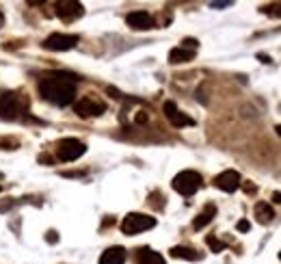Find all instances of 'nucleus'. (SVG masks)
I'll list each match as a JSON object with an SVG mask.
<instances>
[{"instance_id":"1","label":"nucleus","mask_w":281,"mask_h":264,"mask_svg":"<svg viewBox=\"0 0 281 264\" xmlns=\"http://www.w3.org/2000/svg\"><path fill=\"white\" fill-rule=\"evenodd\" d=\"M76 76L72 74H65V72H52L48 76H43L39 80V93L43 100H48L57 107H67V104L74 102V95H76Z\"/></svg>"},{"instance_id":"2","label":"nucleus","mask_w":281,"mask_h":264,"mask_svg":"<svg viewBox=\"0 0 281 264\" xmlns=\"http://www.w3.org/2000/svg\"><path fill=\"white\" fill-rule=\"evenodd\" d=\"M26 111H28V97L20 95V93H5L0 97V117L18 119Z\"/></svg>"},{"instance_id":"3","label":"nucleus","mask_w":281,"mask_h":264,"mask_svg":"<svg viewBox=\"0 0 281 264\" xmlns=\"http://www.w3.org/2000/svg\"><path fill=\"white\" fill-rule=\"evenodd\" d=\"M199 186H201V176L197 171H191V169L180 171L178 176L173 178V188H176L180 195H184V197L195 195L197 191H199Z\"/></svg>"},{"instance_id":"4","label":"nucleus","mask_w":281,"mask_h":264,"mask_svg":"<svg viewBox=\"0 0 281 264\" xmlns=\"http://www.w3.org/2000/svg\"><path fill=\"white\" fill-rule=\"evenodd\" d=\"M156 225V219L149 215H141V213H130L124 221H121V232L128 234V236H134V234H141L145 230H151Z\"/></svg>"},{"instance_id":"5","label":"nucleus","mask_w":281,"mask_h":264,"mask_svg":"<svg viewBox=\"0 0 281 264\" xmlns=\"http://www.w3.org/2000/svg\"><path fill=\"white\" fill-rule=\"evenodd\" d=\"M85 152H87V145L82 141H78V139H61L59 145H57V156L63 163L78 161Z\"/></svg>"},{"instance_id":"6","label":"nucleus","mask_w":281,"mask_h":264,"mask_svg":"<svg viewBox=\"0 0 281 264\" xmlns=\"http://www.w3.org/2000/svg\"><path fill=\"white\" fill-rule=\"evenodd\" d=\"M78 43V35H65V33H52L50 37H45L43 48L52 52H65L72 50Z\"/></svg>"},{"instance_id":"7","label":"nucleus","mask_w":281,"mask_h":264,"mask_svg":"<svg viewBox=\"0 0 281 264\" xmlns=\"http://www.w3.org/2000/svg\"><path fill=\"white\" fill-rule=\"evenodd\" d=\"M82 13H85V7L80 3H76V0H61V3H57V16L63 22L78 20V18H82Z\"/></svg>"},{"instance_id":"8","label":"nucleus","mask_w":281,"mask_h":264,"mask_svg":"<svg viewBox=\"0 0 281 264\" xmlns=\"http://www.w3.org/2000/svg\"><path fill=\"white\" fill-rule=\"evenodd\" d=\"M74 111L78 113L80 117H100L102 113L106 111V107L102 102H95V100H91V97H82V100H78L76 102V107H74Z\"/></svg>"},{"instance_id":"9","label":"nucleus","mask_w":281,"mask_h":264,"mask_svg":"<svg viewBox=\"0 0 281 264\" xmlns=\"http://www.w3.org/2000/svg\"><path fill=\"white\" fill-rule=\"evenodd\" d=\"M214 184L221 188V191H225V193H234L242 184L240 182V173L234 171V169H227V171L218 173V176L214 178Z\"/></svg>"},{"instance_id":"10","label":"nucleus","mask_w":281,"mask_h":264,"mask_svg":"<svg viewBox=\"0 0 281 264\" xmlns=\"http://www.w3.org/2000/svg\"><path fill=\"white\" fill-rule=\"evenodd\" d=\"M162 111H164V115H166V119L176 126V128H184V126H193L195 122L188 115H184L178 107H176V102H164V107H162Z\"/></svg>"},{"instance_id":"11","label":"nucleus","mask_w":281,"mask_h":264,"mask_svg":"<svg viewBox=\"0 0 281 264\" xmlns=\"http://www.w3.org/2000/svg\"><path fill=\"white\" fill-rule=\"evenodd\" d=\"M128 26L134 28V31H149V28H154V18L149 16L147 11H132L128 13Z\"/></svg>"},{"instance_id":"12","label":"nucleus","mask_w":281,"mask_h":264,"mask_svg":"<svg viewBox=\"0 0 281 264\" xmlns=\"http://www.w3.org/2000/svg\"><path fill=\"white\" fill-rule=\"evenodd\" d=\"M124 262H126V249L124 247H108L100 258V264H124Z\"/></svg>"},{"instance_id":"13","label":"nucleus","mask_w":281,"mask_h":264,"mask_svg":"<svg viewBox=\"0 0 281 264\" xmlns=\"http://www.w3.org/2000/svg\"><path fill=\"white\" fill-rule=\"evenodd\" d=\"M136 262L139 264H164V258L158 251L149 247H143L139 249V253H136Z\"/></svg>"},{"instance_id":"14","label":"nucleus","mask_w":281,"mask_h":264,"mask_svg":"<svg viewBox=\"0 0 281 264\" xmlns=\"http://www.w3.org/2000/svg\"><path fill=\"white\" fill-rule=\"evenodd\" d=\"M214 217H216V206H214V203H208V206L199 213V217H197L195 221H193V228H195V230H203Z\"/></svg>"},{"instance_id":"15","label":"nucleus","mask_w":281,"mask_h":264,"mask_svg":"<svg viewBox=\"0 0 281 264\" xmlns=\"http://www.w3.org/2000/svg\"><path fill=\"white\" fill-rule=\"evenodd\" d=\"M195 59V52L193 50H186V48H173L169 52V63L173 65H180V63H188V61H193Z\"/></svg>"},{"instance_id":"16","label":"nucleus","mask_w":281,"mask_h":264,"mask_svg":"<svg viewBox=\"0 0 281 264\" xmlns=\"http://www.w3.org/2000/svg\"><path fill=\"white\" fill-rule=\"evenodd\" d=\"M171 255L173 258H180V260H191V262L201 260V253L197 251V249H193V247H173Z\"/></svg>"},{"instance_id":"17","label":"nucleus","mask_w":281,"mask_h":264,"mask_svg":"<svg viewBox=\"0 0 281 264\" xmlns=\"http://www.w3.org/2000/svg\"><path fill=\"white\" fill-rule=\"evenodd\" d=\"M255 217H257V221H260L262 225H268L272 221V217H275V213H272V208L268 206L266 201H257L255 203Z\"/></svg>"},{"instance_id":"18","label":"nucleus","mask_w":281,"mask_h":264,"mask_svg":"<svg viewBox=\"0 0 281 264\" xmlns=\"http://www.w3.org/2000/svg\"><path fill=\"white\" fill-rule=\"evenodd\" d=\"M206 243H208V247H210L214 253H221L223 249H225V243H221V240H216L214 236H208V238H206Z\"/></svg>"},{"instance_id":"19","label":"nucleus","mask_w":281,"mask_h":264,"mask_svg":"<svg viewBox=\"0 0 281 264\" xmlns=\"http://www.w3.org/2000/svg\"><path fill=\"white\" fill-rule=\"evenodd\" d=\"M262 11H264V13H268V16H277V18H281V3L270 5V7H264Z\"/></svg>"},{"instance_id":"20","label":"nucleus","mask_w":281,"mask_h":264,"mask_svg":"<svg viewBox=\"0 0 281 264\" xmlns=\"http://www.w3.org/2000/svg\"><path fill=\"white\" fill-rule=\"evenodd\" d=\"M197 46H199V41H197V39H193V37H186V39L182 41V48H186V50L191 48L193 52H195V48H197Z\"/></svg>"},{"instance_id":"21","label":"nucleus","mask_w":281,"mask_h":264,"mask_svg":"<svg viewBox=\"0 0 281 264\" xmlns=\"http://www.w3.org/2000/svg\"><path fill=\"white\" fill-rule=\"evenodd\" d=\"M210 7L212 9H225V7H232V0H218V3H210Z\"/></svg>"},{"instance_id":"22","label":"nucleus","mask_w":281,"mask_h":264,"mask_svg":"<svg viewBox=\"0 0 281 264\" xmlns=\"http://www.w3.org/2000/svg\"><path fill=\"white\" fill-rule=\"evenodd\" d=\"M236 228H238L240 232H249V228H251V225H249V221H245V219H242V221H238Z\"/></svg>"},{"instance_id":"23","label":"nucleus","mask_w":281,"mask_h":264,"mask_svg":"<svg viewBox=\"0 0 281 264\" xmlns=\"http://www.w3.org/2000/svg\"><path fill=\"white\" fill-rule=\"evenodd\" d=\"M65 178H78V176H85V171H67V173H63Z\"/></svg>"},{"instance_id":"24","label":"nucleus","mask_w":281,"mask_h":264,"mask_svg":"<svg viewBox=\"0 0 281 264\" xmlns=\"http://www.w3.org/2000/svg\"><path fill=\"white\" fill-rule=\"evenodd\" d=\"M45 238H48V243H57V240H59L57 238V232H52V230L48 232V236H45Z\"/></svg>"},{"instance_id":"25","label":"nucleus","mask_w":281,"mask_h":264,"mask_svg":"<svg viewBox=\"0 0 281 264\" xmlns=\"http://www.w3.org/2000/svg\"><path fill=\"white\" fill-rule=\"evenodd\" d=\"M147 122V115L145 113H141V115H136V124H145Z\"/></svg>"},{"instance_id":"26","label":"nucleus","mask_w":281,"mask_h":264,"mask_svg":"<svg viewBox=\"0 0 281 264\" xmlns=\"http://www.w3.org/2000/svg\"><path fill=\"white\" fill-rule=\"evenodd\" d=\"M272 201H275V203H281V191H275V193H272Z\"/></svg>"},{"instance_id":"27","label":"nucleus","mask_w":281,"mask_h":264,"mask_svg":"<svg viewBox=\"0 0 281 264\" xmlns=\"http://www.w3.org/2000/svg\"><path fill=\"white\" fill-rule=\"evenodd\" d=\"M108 93H110L113 97H121V93L117 91V89H113V87H108Z\"/></svg>"},{"instance_id":"28","label":"nucleus","mask_w":281,"mask_h":264,"mask_svg":"<svg viewBox=\"0 0 281 264\" xmlns=\"http://www.w3.org/2000/svg\"><path fill=\"white\" fill-rule=\"evenodd\" d=\"M257 59H260L262 63H270V57H266V55H257Z\"/></svg>"},{"instance_id":"29","label":"nucleus","mask_w":281,"mask_h":264,"mask_svg":"<svg viewBox=\"0 0 281 264\" xmlns=\"http://www.w3.org/2000/svg\"><path fill=\"white\" fill-rule=\"evenodd\" d=\"M245 191H247V193H253L255 186H253V184H245Z\"/></svg>"},{"instance_id":"30","label":"nucleus","mask_w":281,"mask_h":264,"mask_svg":"<svg viewBox=\"0 0 281 264\" xmlns=\"http://www.w3.org/2000/svg\"><path fill=\"white\" fill-rule=\"evenodd\" d=\"M3 24H5V16H3V11H0V28H3Z\"/></svg>"},{"instance_id":"31","label":"nucleus","mask_w":281,"mask_h":264,"mask_svg":"<svg viewBox=\"0 0 281 264\" xmlns=\"http://www.w3.org/2000/svg\"><path fill=\"white\" fill-rule=\"evenodd\" d=\"M275 130H277V134H279V137H281V126H275Z\"/></svg>"},{"instance_id":"32","label":"nucleus","mask_w":281,"mask_h":264,"mask_svg":"<svg viewBox=\"0 0 281 264\" xmlns=\"http://www.w3.org/2000/svg\"><path fill=\"white\" fill-rule=\"evenodd\" d=\"M279 260H281V251H279Z\"/></svg>"}]
</instances>
